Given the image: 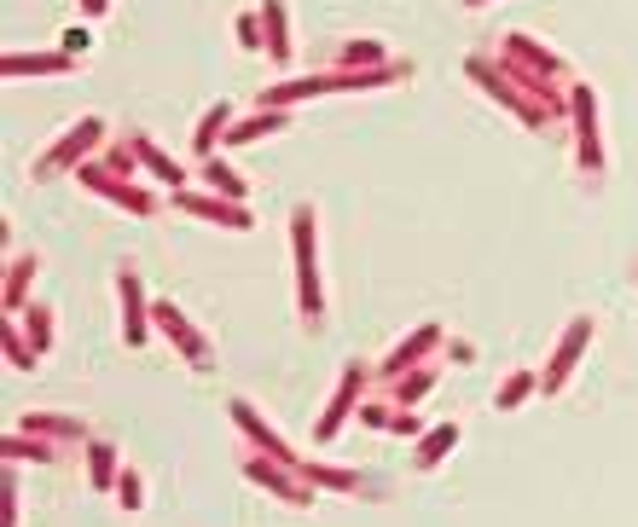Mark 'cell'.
I'll return each mask as SVG.
<instances>
[{"label":"cell","instance_id":"obj_1","mask_svg":"<svg viewBox=\"0 0 638 527\" xmlns=\"http://www.w3.org/2000/svg\"><path fill=\"white\" fill-rule=\"evenodd\" d=\"M464 76L476 81V88L494 99V105H506V111H511V116H516V123H523V128H534V133H551V128L563 123V116L551 111L546 99L534 93L528 81L516 76V70H511V64L499 59V53H470V59H464Z\"/></svg>","mask_w":638,"mask_h":527},{"label":"cell","instance_id":"obj_2","mask_svg":"<svg viewBox=\"0 0 638 527\" xmlns=\"http://www.w3.org/2000/svg\"><path fill=\"white\" fill-rule=\"evenodd\" d=\"M499 59H506L558 116H569V88H575V81H569V64L551 53L546 41H534L528 29H511V36H499Z\"/></svg>","mask_w":638,"mask_h":527},{"label":"cell","instance_id":"obj_3","mask_svg":"<svg viewBox=\"0 0 638 527\" xmlns=\"http://www.w3.org/2000/svg\"><path fill=\"white\" fill-rule=\"evenodd\" d=\"M291 255H296V308L302 325H319L326 319V296H319V215L314 203H296L291 209Z\"/></svg>","mask_w":638,"mask_h":527},{"label":"cell","instance_id":"obj_4","mask_svg":"<svg viewBox=\"0 0 638 527\" xmlns=\"http://www.w3.org/2000/svg\"><path fill=\"white\" fill-rule=\"evenodd\" d=\"M99 140H105V123H99V116H76V123L64 128L59 140H53V145H47L41 157H36V168H29V175H36V180L76 175V168L93 157V145H99Z\"/></svg>","mask_w":638,"mask_h":527},{"label":"cell","instance_id":"obj_5","mask_svg":"<svg viewBox=\"0 0 638 527\" xmlns=\"http://www.w3.org/2000/svg\"><path fill=\"white\" fill-rule=\"evenodd\" d=\"M569 123H575V168L580 175H603V133H598V88L575 81L569 88Z\"/></svg>","mask_w":638,"mask_h":527},{"label":"cell","instance_id":"obj_6","mask_svg":"<svg viewBox=\"0 0 638 527\" xmlns=\"http://www.w3.org/2000/svg\"><path fill=\"white\" fill-rule=\"evenodd\" d=\"M76 180L88 185L93 197H111L116 209H128V215H140V220H145V215H157V197H151L145 185H133L128 175H116V168H111L105 157H88V163L76 168Z\"/></svg>","mask_w":638,"mask_h":527},{"label":"cell","instance_id":"obj_7","mask_svg":"<svg viewBox=\"0 0 638 527\" xmlns=\"http://www.w3.org/2000/svg\"><path fill=\"white\" fill-rule=\"evenodd\" d=\"M372 377H378V371L366 365V360H348V365H343L337 395L326 400V417L314 423V440H319V447H326V440H337V429H343L348 417H360V406H366V383H372Z\"/></svg>","mask_w":638,"mask_h":527},{"label":"cell","instance_id":"obj_8","mask_svg":"<svg viewBox=\"0 0 638 527\" xmlns=\"http://www.w3.org/2000/svg\"><path fill=\"white\" fill-rule=\"evenodd\" d=\"M151 325H157V331H163V336H169V343L180 348V360H187V365H197V371H209V365H215L209 336L197 331V325H192V319L175 308L169 296H157V301H151Z\"/></svg>","mask_w":638,"mask_h":527},{"label":"cell","instance_id":"obj_9","mask_svg":"<svg viewBox=\"0 0 638 527\" xmlns=\"http://www.w3.org/2000/svg\"><path fill=\"white\" fill-rule=\"evenodd\" d=\"M227 417H232V429H239V435L250 440V452H267V458H279V464H291V470L302 475V452H296L291 440H284V435H279L273 423H267L250 400H227Z\"/></svg>","mask_w":638,"mask_h":527},{"label":"cell","instance_id":"obj_10","mask_svg":"<svg viewBox=\"0 0 638 527\" xmlns=\"http://www.w3.org/2000/svg\"><path fill=\"white\" fill-rule=\"evenodd\" d=\"M175 209L197 215V220H215V227H227V232H256V209L239 197H221V192H192V185H180Z\"/></svg>","mask_w":638,"mask_h":527},{"label":"cell","instance_id":"obj_11","mask_svg":"<svg viewBox=\"0 0 638 527\" xmlns=\"http://www.w3.org/2000/svg\"><path fill=\"white\" fill-rule=\"evenodd\" d=\"M244 475H250L256 487L279 492L284 504H302V510H308V504L319 499V487L308 481V475H296L291 464H279V458H267V452H250V458H244Z\"/></svg>","mask_w":638,"mask_h":527},{"label":"cell","instance_id":"obj_12","mask_svg":"<svg viewBox=\"0 0 638 527\" xmlns=\"http://www.w3.org/2000/svg\"><path fill=\"white\" fill-rule=\"evenodd\" d=\"M586 343H592V319H586V313H575V319H569V325H563L558 348H551L546 371H540V395H558V388H569V377H575V365H580Z\"/></svg>","mask_w":638,"mask_h":527},{"label":"cell","instance_id":"obj_13","mask_svg":"<svg viewBox=\"0 0 638 527\" xmlns=\"http://www.w3.org/2000/svg\"><path fill=\"white\" fill-rule=\"evenodd\" d=\"M442 343H447V331H442V325H435V319H430V325H418V331H412V336H407V343H400V348H390V354H383L378 377H383V383H400V377H407V371L430 365V360H435V348H442Z\"/></svg>","mask_w":638,"mask_h":527},{"label":"cell","instance_id":"obj_14","mask_svg":"<svg viewBox=\"0 0 638 527\" xmlns=\"http://www.w3.org/2000/svg\"><path fill=\"white\" fill-rule=\"evenodd\" d=\"M116 301H123V343L128 348H145L151 308H145V284H140V267H133V261L116 267Z\"/></svg>","mask_w":638,"mask_h":527},{"label":"cell","instance_id":"obj_15","mask_svg":"<svg viewBox=\"0 0 638 527\" xmlns=\"http://www.w3.org/2000/svg\"><path fill=\"white\" fill-rule=\"evenodd\" d=\"M76 70V53H64V47H53V53H7L0 59V76L18 81V76H71Z\"/></svg>","mask_w":638,"mask_h":527},{"label":"cell","instance_id":"obj_16","mask_svg":"<svg viewBox=\"0 0 638 527\" xmlns=\"http://www.w3.org/2000/svg\"><path fill=\"white\" fill-rule=\"evenodd\" d=\"M36 273H41V255L36 249H18L7 261V291H0V301H7V319H18L29 308V284H36Z\"/></svg>","mask_w":638,"mask_h":527},{"label":"cell","instance_id":"obj_17","mask_svg":"<svg viewBox=\"0 0 638 527\" xmlns=\"http://www.w3.org/2000/svg\"><path fill=\"white\" fill-rule=\"evenodd\" d=\"M302 475L314 487H331V492H355V499H378V481H366L360 470H343V464H319V458H302Z\"/></svg>","mask_w":638,"mask_h":527},{"label":"cell","instance_id":"obj_18","mask_svg":"<svg viewBox=\"0 0 638 527\" xmlns=\"http://www.w3.org/2000/svg\"><path fill=\"white\" fill-rule=\"evenodd\" d=\"M284 128H291V111L250 105V116H232V128H227V145H250V140H267V133H284Z\"/></svg>","mask_w":638,"mask_h":527},{"label":"cell","instance_id":"obj_19","mask_svg":"<svg viewBox=\"0 0 638 527\" xmlns=\"http://www.w3.org/2000/svg\"><path fill=\"white\" fill-rule=\"evenodd\" d=\"M18 429L47 435V440H59V447H81V440H93L81 417H59V412H24V417H18Z\"/></svg>","mask_w":638,"mask_h":527},{"label":"cell","instance_id":"obj_20","mask_svg":"<svg viewBox=\"0 0 638 527\" xmlns=\"http://www.w3.org/2000/svg\"><path fill=\"white\" fill-rule=\"evenodd\" d=\"M123 140L133 145V157H140V168H151V175H157L163 185H175V192L187 185V168H180V163L169 157V151H157V145H151L140 128H123Z\"/></svg>","mask_w":638,"mask_h":527},{"label":"cell","instance_id":"obj_21","mask_svg":"<svg viewBox=\"0 0 638 527\" xmlns=\"http://www.w3.org/2000/svg\"><path fill=\"white\" fill-rule=\"evenodd\" d=\"M232 116H239V111H232L227 99H215V105H209L204 116H197V128H192V151H197V157H215V151L227 145V128H232Z\"/></svg>","mask_w":638,"mask_h":527},{"label":"cell","instance_id":"obj_22","mask_svg":"<svg viewBox=\"0 0 638 527\" xmlns=\"http://www.w3.org/2000/svg\"><path fill=\"white\" fill-rule=\"evenodd\" d=\"M261 24H267V59L279 70H291V18H284V0H261Z\"/></svg>","mask_w":638,"mask_h":527},{"label":"cell","instance_id":"obj_23","mask_svg":"<svg viewBox=\"0 0 638 527\" xmlns=\"http://www.w3.org/2000/svg\"><path fill=\"white\" fill-rule=\"evenodd\" d=\"M0 458H7V464H18V458H29V464H53V458H59V440L18 429V435H7V440H0Z\"/></svg>","mask_w":638,"mask_h":527},{"label":"cell","instance_id":"obj_24","mask_svg":"<svg viewBox=\"0 0 638 527\" xmlns=\"http://www.w3.org/2000/svg\"><path fill=\"white\" fill-rule=\"evenodd\" d=\"M378 64H390V41H378V36H355L337 53V70H378Z\"/></svg>","mask_w":638,"mask_h":527},{"label":"cell","instance_id":"obj_25","mask_svg":"<svg viewBox=\"0 0 638 527\" xmlns=\"http://www.w3.org/2000/svg\"><path fill=\"white\" fill-rule=\"evenodd\" d=\"M116 481H123L116 447H111V440H88V487H93V492H111Z\"/></svg>","mask_w":638,"mask_h":527},{"label":"cell","instance_id":"obj_26","mask_svg":"<svg viewBox=\"0 0 638 527\" xmlns=\"http://www.w3.org/2000/svg\"><path fill=\"white\" fill-rule=\"evenodd\" d=\"M452 447H459V423H435V429L418 435V458H412V464L418 470H435Z\"/></svg>","mask_w":638,"mask_h":527},{"label":"cell","instance_id":"obj_27","mask_svg":"<svg viewBox=\"0 0 638 527\" xmlns=\"http://www.w3.org/2000/svg\"><path fill=\"white\" fill-rule=\"evenodd\" d=\"M435 383H442V365L430 360V365L407 371V377H400V383H390V400H395V406H418V400H424Z\"/></svg>","mask_w":638,"mask_h":527},{"label":"cell","instance_id":"obj_28","mask_svg":"<svg viewBox=\"0 0 638 527\" xmlns=\"http://www.w3.org/2000/svg\"><path fill=\"white\" fill-rule=\"evenodd\" d=\"M197 163H204V180L215 185V192H221V197H239V203H244V192H250V185H244V175H239V168H232L227 157H197Z\"/></svg>","mask_w":638,"mask_h":527},{"label":"cell","instance_id":"obj_29","mask_svg":"<svg viewBox=\"0 0 638 527\" xmlns=\"http://www.w3.org/2000/svg\"><path fill=\"white\" fill-rule=\"evenodd\" d=\"M528 395H540V377H534V371H511V377L499 383L494 406H499V412H516V406H523Z\"/></svg>","mask_w":638,"mask_h":527},{"label":"cell","instance_id":"obj_30","mask_svg":"<svg viewBox=\"0 0 638 527\" xmlns=\"http://www.w3.org/2000/svg\"><path fill=\"white\" fill-rule=\"evenodd\" d=\"M24 336L36 343V354L53 348V308H47V301H29L24 308Z\"/></svg>","mask_w":638,"mask_h":527},{"label":"cell","instance_id":"obj_31","mask_svg":"<svg viewBox=\"0 0 638 527\" xmlns=\"http://www.w3.org/2000/svg\"><path fill=\"white\" fill-rule=\"evenodd\" d=\"M232 29H239V47H244V53H267V24H261V7H256V12H239V24H232Z\"/></svg>","mask_w":638,"mask_h":527},{"label":"cell","instance_id":"obj_32","mask_svg":"<svg viewBox=\"0 0 638 527\" xmlns=\"http://www.w3.org/2000/svg\"><path fill=\"white\" fill-rule=\"evenodd\" d=\"M7 360L18 365V371H36V360H41V354H36V343H29V336H18V319H12V325H7Z\"/></svg>","mask_w":638,"mask_h":527},{"label":"cell","instance_id":"obj_33","mask_svg":"<svg viewBox=\"0 0 638 527\" xmlns=\"http://www.w3.org/2000/svg\"><path fill=\"white\" fill-rule=\"evenodd\" d=\"M140 499H145L140 475H133V470H123V481H116V504H123V510H140Z\"/></svg>","mask_w":638,"mask_h":527},{"label":"cell","instance_id":"obj_34","mask_svg":"<svg viewBox=\"0 0 638 527\" xmlns=\"http://www.w3.org/2000/svg\"><path fill=\"white\" fill-rule=\"evenodd\" d=\"M0 492H7V522L0 527H18V481H12V470H7V481H0Z\"/></svg>","mask_w":638,"mask_h":527},{"label":"cell","instance_id":"obj_35","mask_svg":"<svg viewBox=\"0 0 638 527\" xmlns=\"http://www.w3.org/2000/svg\"><path fill=\"white\" fill-rule=\"evenodd\" d=\"M390 435H424V423L412 417V406H400L395 412V423H390Z\"/></svg>","mask_w":638,"mask_h":527},{"label":"cell","instance_id":"obj_36","mask_svg":"<svg viewBox=\"0 0 638 527\" xmlns=\"http://www.w3.org/2000/svg\"><path fill=\"white\" fill-rule=\"evenodd\" d=\"M64 53H76V59L88 53V29H71V36H64Z\"/></svg>","mask_w":638,"mask_h":527},{"label":"cell","instance_id":"obj_37","mask_svg":"<svg viewBox=\"0 0 638 527\" xmlns=\"http://www.w3.org/2000/svg\"><path fill=\"white\" fill-rule=\"evenodd\" d=\"M81 12H88V18H105V12H111V0H81Z\"/></svg>","mask_w":638,"mask_h":527},{"label":"cell","instance_id":"obj_38","mask_svg":"<svg viewBox=\"0 0 638 527\" xmlns=\"http://www.w3.org/2000/svg\"><path fill=\"white\" fill-rule=\"evenodd\" d=\"M464 7H488V0H464Z\"/></svg>","mask_w":638,"mask_h":527}]
</instances>
